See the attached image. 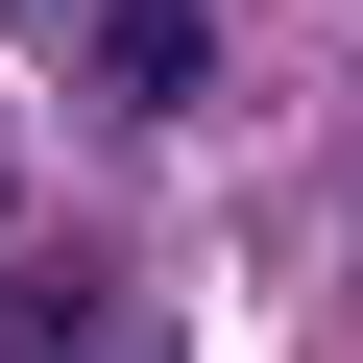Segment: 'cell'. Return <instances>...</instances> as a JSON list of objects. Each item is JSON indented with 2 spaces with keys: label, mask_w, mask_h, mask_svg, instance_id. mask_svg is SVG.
<instances>
[{
  "label": "cell",
  "mask_w": 363,
  "mask_h": 363,
  "mask_svg": "<svg viewBox=\"0 0 363 363\" xmlns=\"http://www.w3.org/2000/svg\"><path fill=\"white\" fill-rule=\"evenodd\" d=\"M194 73H218L194 0H97V97H194Z\"/></svg>",
  "instance_id": "obj_1"
}]
</instances>
